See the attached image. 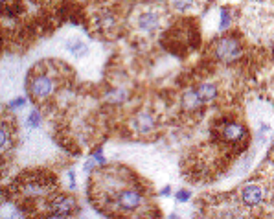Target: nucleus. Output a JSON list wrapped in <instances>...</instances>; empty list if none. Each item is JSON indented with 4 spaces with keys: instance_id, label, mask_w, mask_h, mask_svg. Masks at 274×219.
Segmentation results:
<instances>
[{
    "instance_id": "1",
    "label": "nucleus",
    "mask_w": 274,
    "mask_h": 219,
    "mask_svg": "<svg viewBox=\"0 0 274 219\" xmlns=\"http://www.w3.org/2000/svg\"><path fill=\"white\" fill-rule=\"evenodd\" d=\"M213 53L221 63H234L241 58V44L236 37H225L219 42H215Z\"/></svg>"
},
{
    "instance_id": "2",
    "label": "nucleus",
    "mask_w": 274,
    "mask_h": 219,
    "mask_svg": "<svg viewBox=\"0 0 274 219\" xmlns=\"http://www.w3.org/2000/svg\"><path fill=\"white\" fill-rule=\"evenodd\" d=\"M142 203H144V195L138 190H133V188L122 190L116 195V206L120 210H125V212H133V210L140 208Z\"/></svg>"
},
{
    "instance_id": "3",
    "label": "nucleus",
    "mask_w": 274,
    "mask_h": 219,
    "mask_svg": "<svg viewBox=\"0 0 274 219\" xmlns=\"http://www.w3.org/2000/svg\"><path fill=\"white\" fill-rule=\"evenodd\" d=\"M76 208H78V203H76L74 197H70V195H57L52 203L48 204V214L52 217H67Z\"/></svg>"
},
{
    "instance_id": "4",
    "label": "nucleus",
    "mask_w": 274,
    "mask_h": 219,
    "mask_svg": "<svg viewBox=\"0 0 274 219\" xmlns=\"http://www.w3.org/2000/svg\"><path fill=\"white\" fill-rule=\"evenodd\" d=\"M53 89H56L53 79L50 78V76H44V74H39V76H35V78L31 79V83H30V92L39 99L48 98V96L53 92Z\"/></svg>"
},
{
    "instance_id": "5",
    "label": "nucleus",
    "mask_w": 274,
    "mask_h": 219,
    "mask_svg": "<svg viewBox=\"0 0 274 219\" xmlns=\"http://www.w3.org/2000/svg\"><path fill=\"white\" fill-rule=\"evenodd\" d=\"M265 193L261 190V186L258 184H247V186L241 190V203L248 208H256L259 204L263 203Z\"/></svg>"
},
{
    "instance_id": "6",
    "label": "nucleus",
    "mask_w": 274,
    "mask_h": 219,
    "mask_svg": "<svg viewBox=\"0 0 274 219\" xmlns=\"http://www.w3.org/2000/svg\"><path fill=\"white\" fill-rule=\"evenodd\" d=\"M221 135L223 138L227 142H230V144H239L241 140L247 138V131H245L243 125L238 124V122H230V124H227L223 127Z\"/></svg>"
},
{
    "instance_id": "7",
    "label": "nucleus",
    "mask_w": 274,
    "mask_h": 219,
    "mask_svg": "<svg viewBox=\"0 0 274 219\" xmlns=\"http://www.w3.org/2000/svg\"><path fill=\"white\" fill-rule=\"evenodd\" d=\"M50 192V184L42 183L41 179H26L22 184V193L28 197H41Z\"/></svg>"
},
{
    "instance_id": "8",
    "label": "nucleus",
    "mask_w": 274,
    "mask_h": 219,
    "mask_svg": "<svg viewBox=\"0 0 274 219\" xmlns=\"http://www.w3.org/2000/svg\"><path fill=\"white\" fill-rule=\"evenodd\" d=\"M131 125H133V131H136L140 135H147V133H151V131L155 129L156 122L149 113H138V115L133 118Z\"/></svg>"
},
{
    "instance_id": "9",
    "label": "nucleus",
    "mask_w": 274,
    "mask_h": 219,
    "mask_svg": "<svg viewBox=\"0 0 274 219\" xmlns=\"http://www.w3.org/2000/svg\"><path fill=\"white\" fill-rule=\"evenodd\" d=\"M181 99H182V107L188 111H195L204 103L201 98V94H199V90H195V89H188L186 92L182 94Z\"/></svg>"
},
{
    "instance_id": "10",
    "label": "nucleus",
    "mask_w": 274,
    "mask_h": 219,
    "mask_svg": "<svg viewBox=\"0 0 274 219\" xmlns=\"http://www.w3.org/2000/svg\"><path fill=\"white\" fill-rule=\"evenodd\" d=\"M158 26H160V19H158V15L156 13H144V15H140L138 19V28L140 30L147 31V33H151V31H156L158 30Z\"/></svg>"
},
{
    "instance_id": "11",
    "label": "nucleus",
    "mask_w": 274,
    "mask_h": 219,
    "mask_svg": "<svg viewBox=\"0 0 274 219\" xmlns=\"http://www.w3.org/2000/svg\"><path fill=\"white\" fill-rule=\"evenodd\" d=\"M67 50L70 53H74L76 58H83V56H87L88 46L83 41H79V39H70V41H67Z\"/></svg>"
},
{
    "instance_id": "12",
    "label": "nucleus",
    "mask_w": 274,
    "mask_h": 219,
    "mask_svg": "<svg viewBox=\"0 0 274 219\" xmlns=\"http://www.w3.org/2000/svg\"><path fill=\"white\" fill-rule=\"evenodd\" d=\"M197 90H199V94H201V98L204 103L215 99V96H217V87L213 83H202V85H199V89Z\"/></svg>"
},
{
    "instance_id": "13",
    "label": "nucleus",
    "mask_w": 274,
    "mask_h": 219,
    "mask_svg": "<svg viewBox=\"0 0 274 219\" xmlns=\"http://www.w3.org/2000/svg\"><path fill=\"white\" fill-rule=\"evenodd\" d=\"M2 138H0V147H2V151H8L11 147V142H13V135H11L10 127L6 124H2Z\"/></svg>"
},
{
    "instance_id": "14",
    "label": "nucleus",
    "mask_w": 274,
    "mask_h": 219,
    "mask_svg": "<svg viewBox=\"0 0 274 219\" xmlns=\"http://www.w3.org/2000/svg\"><path fill=\"white\" fill-rule=\"evenodd\" d=\"M125 98H127V92H125V90H122V89H114V90H111L107 96H105V99H107L109 103H113V105H120Z\"/></svg>"
},
{
    "instance_id": "15",
    "label": "nucleus",
    "mask_w": 274,
    "mask_h": 219,
    "mask_svg": "<svg viewBox=\"0 0 274 219\" xmlns=\"http://www.w3.org/2000/svg\"><path fill=\"white\" fill-rule=\"evenodd\" d=\"M39 124H41V115H39V111H31L30 115H28L26 125L30 129H35V127H39Z\"/></svg>"
},
{
    "instance_id": "16",
    "label": "nucleus",
    "mask_w": 274,
    "mask_h": 219,
    "mask_svg": "<svg viewBox=\"0 0 274 219\" xmlns=\"http://www.w3.org/2000/svg\"><path fill=\"white\" fill-rule=\"evenodd\" d=\"M193 2H195V0H171V6H173L177 11H186L192 8Z\"/></svg>"
},
{
    "instance_id": "17",
    "label": "nucleus",
    "mask_w": 274,
    "mask_h": 219,
    "mask_svg": "<svg viewBox=\"0 0 274 219\" xmlns=\"http://www.w3.org/2000/svg\"><path fill=\"white\" fill-rule=\"evenodd\" d=\"M99 26L103 28V30H109V28H113L114 26L113 13H103V15L99 17Z\"/></svg>"
},
{
    "instance_id": "18",
    "label": "nucleus",
    "mask_w": 274,
    "mask_h": 219,
    "mask_svg": "<svg viewBox=\"0 0 274 219\" xmlns=\"http://www.w3.org/2000/svg\"><path fill=\"white\" fill-rule=\"evenodd\" d=\"M230 26V11L228 10H221V22H219V30H227Z\"/></svg>"
},
{
    "instance_id": "19",
    "label": "nucleus",
    "mask_w": 274,
    "mask_h": 219,
    "mask_svg": "<svg viewBox=\"0 0 274 219\" xmlns=\"http://www.w3.org/2000/svg\"><path fill=\"white\" fill-rule=\"evenodd\" d=\"M24 105H26V98H17V99H13V101H10V103H8V109L17 111V109H22Z\"/></svg>"
},
{
    "instance_id": "20",
    "label": "nucleus",
    "mask_w": 274,
    "mask_h": 219,
    "mask_svg": "<svg viewBox=\"0 0 274 219\" xmlns=\"http://www.w3.org/2000/svg\"><path fill=\"white\" fill-rule=\"evenodd\" d=\"M188 199H190V192H188V190H181V192H177V201L186 203Z\"/></svg>"
},
{
    "instance_id": "21",
    "label": "nucleus",
    "mask_w": 274,
    "mask_h": 219,
    "mask_svg": "<svg viewBox=\"0 0 274 219\" xmlns=\"http://www.w3.org/2000/svg\"><path fill=\"white\" fill-rule=\"evenodd\" d=\"M92 158H94V160H98L99 164H103V162H105V160H103V156H101V151H99V149H98L96 153H94Z\"/></svg>"
},
{
    "instance_id": "22",
    "label": "nucleus",
    "mask_w": 274,
    "mask_h": 219,
    "mask_svg": "<svg viewBox=\"0 0 274 219\" xmlns=\"http://www.w3.org/2000/svg\"><path fill=\"white\" fill-rule=\"evenodd\" d=\"M170 192H171V188H170V186H166L164 190H162V195H170Z\"/></svg>"
}]
</instances>
